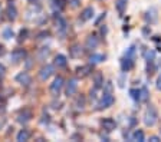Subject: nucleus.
Returning <instances> with one entry per match:
<instances>
[{"instance_id": "f257e3e1", "label": "nucleus", "mask_w": 161, "mask_h": 142, "mask_svg": "<svg viewBox=\"0 0 161 142\" xmlns=\"http://www.w3.org/2000/svg\"><path fill=\"white\" fill-rule=\"evenodd\" d=\"M157 121H158L157 109H155L153 105H150L147 108V111H145V113H144V124L147 126H154L155 124H157Z\"/></svg>"}, {"instance_id": "f03ea898", "label": "nucleus", "mask_w": 161, "mask_h": 142, "mask_svg": "<svg viewBox=\"0 0 161 142\" xmlns=\"http://www.w3.org/2000/svg\"><path fill=\"white\" fill-rule=\"evenodd\" d=\"M114 102H115V98H114V95H112V92H104V95H102L101 101L98 102L97 109H98V111L108 109V108H111V106L114 105Z\"/></svg>"}, {"instance_id": "7ed1b4c3", "label": "nucleus", "mask_w": 161, "mask_h": 142, "mask_svg": "<svg viewBox=\"0 0 161 142\" xmlns=\"http://www.w3.org/2000/svg\"><path fill=\"white\" fill-rule=\"evenodd\" d=\"M64 86H65V81H64V78H62V76H56V78L53 79V82L50 83V86H49V92H50V95H52L53 98L59 96V93H60V91L64 89Z\"/></svg>"}, {"instance_id": "20e7f679", "label": "nucleus", "mask_w": 161, "mask_h": 142, "mask_svg": "<svg viewBox=\"0 0 161 142\" xmlns=\"http://www.w3.org/2000/svg\"><path fill=\"white\" fill-rule=\"evenodd\" d=\"M92 72H94V65L88 63V65H84V66L76 68L75 75H76V78L84 79V78H86V76H89V75H92Z\"/></svg>"}, {"instance_id": "39448f33", "label": "nucleus", "mask_w": 161, "mask_h": 142, "mask_svg": "<svg viewBox=\"0 0 161 142\" xmlns=\"http://www.w3.org/2000/svg\"><path fill=\"white\" fill-rule=\"evenodd\" d=\"M78 91V81L75 78L69 79V81L65 83V95H66L68 98L69 96H74Z\"/></svg>"}, {"instance_id": "423d86ee", "label": "nucleus", "mask_w": 161, "mask_h": 142, "mask_svg": "<svg viewBox=\"0 0 161 142\" xmlns=\"http://www.w3.org/2000/svg\"><path fill=\"white\" fill-rule=\"evenodd\" d=\"M53 71H55V69H53V66H52V65H46V66H43V68L39 71V79L42 82H46L47 79L53 75Z\"/></svg>"}, {"instance_id": "0eeeda50", "label": "nucleus", "mask_w": 161, "mask_h": 142, "mask_svg": "<svg viewBox=\"0 0 161 142\" xmlns=\"http://www.w3.org/2000/svg\"><path fill=\"white\" fill-rule=\"evenodd\" d=\"M25 58H26V52H25L23 49H14V50L12 52V55H10V60L13 62L14 65L23 62Z\"/></svg>"}, {"instance_id": "6e6552de", "label": "nucleus", "mask_w": 161, "mask_h": 142, "mask_svg": "<svg viewBox=\"0 0 161 142\" xmlns=\"http://www.w3.org/2000/svg\"><path fill=\"white\" fill-rule=\"evenodd\" d=\"M101 126H102L107 132H112L115 128H117V122H115L112 118H104L101 121Z\"/></svg>"}, {"instance_id": "1a4fd4ad", "label": "nucleus", "mask_w": 161, "mask_h": 142, "mask_svg": "<svg viewBox=\"0 0 161 142\" xmlns=\"http://www.w3.org/2000/svg\"><path fill=\"white\" fill-rule=\"evenodd\" d=\"M98 45H99V39H98L97 34H89V36L86 37V43H85L86 49L94 50V49H97L98 47Z\"/></svg>"}, {"instance_id": "9d476101", "label": "nucleus", "mask_w": 161, "mask_h": 142, "mask_svg": "<svg viewBox=\"0 0 161 142\" xmlns=\"http://www.w3.org/2000/svg\"><path fill=\"white\" fill-rule=\"evenodd\" d=\"M16 82L20 85L27 86V85H30V82H32V78H30V75L27 73V72H20L19 75H16Z\"/></svg>"}, {"instance_id": "9b49d317", "label": "nucleus", "mask_w": 161, "mask_h": 142, "mask_svg": "<svg viewBox=\"0 0 161 142\" xmlns=\"http://www.w3.org/2000/svg\"><path fill=\"white\" fill-rule=\"evenodd\" d=\"M134 66V58H128V56H124V58L121 59V69L122 72H128L132 69Z\"/></svg>"}, {"instance_id": "f8f14e48", "label": "nucleus", "mask_w": 161, "mask_h": 142, "mask_svg": "<svg viewBox=\"0 0 161 142\" xmlns=\"http://www.w3.org/2000/svg\"><path fill=\"white\" fill-rule=\"evenodd\" d=\"M32 119V111L30 109H23V111L19 112V115H17V122L20 124H26Z\"/></svg>"}, {"instance_id": "ddd939ff", "label": "nucleus", "mask_w": 161, "mask_h": 142, "mask_svg": "<svg viewBox=\"0 0 161 142\" xmlns=\"http://www.w3.org/2000/svg\"><path fill=\"white\" fill-rule=\"evenodd\" d=\"M56 27H58V33L60 36L64 37L68 32V24H66V20L62 19V17H58V22H56Z\"/></svg>"}, {"instance_id": "4468645a", "label": "nucleus", "mask_w": 161, "mask_h": 142, "mask_svg": "<svg viewBox=\"0 0 161 142\" xmlns=\"http://www.w3.org/2000/svg\"><path fill=\"white\" fill-rule=\"evenodd\" d=\"M69 53L72 58H80L82 53H84V49H82V46L79 43H74L69 47Z\"/></svg>"}, {"instance_id": "2eb2a0df", "label": "nucleus", "mask_w": 161, "mask_h": 142, "mask_svg": "<svg viewBox=\"0 0 161 142\" xmlns=\"http://www.w3.org/2000/svg\"><path fill=\"white\" fill-rule=\"evenodd\" d=\"M92 17H94V7H91V6L85 7L84 10H82V13H80V20L88 22V20H91Z\"/></svg>"}, {"instance_id": "dca6fc26", "label": "nucleus", "mask_w": 161, "mask_h": 142, "mask_svg": "<svg viewBox=\"0 0 161 142\" xmlns=\"http://www.w3.org/2000/svg\"><path fill=\"white\" fill-rule=\"evenodd\" d=\"M127 4H128V0H117L115 2V9H117L119 16H124L125 10H127Z\"/></svg>"}, {"instance_id": "f3484780", "label": "nucleus", "mask_w": 161, "mask_h": 142, "mask_svg": "<svg viewBox=\"0 0 161 142\" xmlns=\"http://www.w3.org/2000/svg\"><path fill=\"white\" fill-rule=\"evenodd\" d=\"M94 88L97 89L104 88V75L101 72H95L94 73Z\"/></svg>"}, {"instance_id": "a211bd4d", "label": "nucleus", "mask_w": 161, "mask_h": 142, "mask_svg": "<svg viewBox=\"0 0 161 142\" xmlns=\"http://www.w3.org/2000/svg\"><path fill=\"white\" fill-rule=\"evenodd\" d=\"M30 131L29 129H20L19 131V134L16 135V141H19V142H25V141H29L30 139Z\"/></svg>"}, {"instance_id": "6ab92c4d", "label": "nucleus", "mask_w": 161, "mask_h": 142, "mask_svg": "<svg viewBox=\"0 0 161 142\" xmlns=\"http://www.w3.org/2000/svg\"><path fill=\"white\" fill-rule=\"evenodd\" d=\"M6 13H7V19H9V20H12V22L16 20V17H17V9H16V6H14V4L9 3Z\"/></svg>"}, {"instance_id": "aec40b11", "label": "nucleus", "mask_w": 161, "mask_h": 142, "mask_svg": "<svg viewBox=\"0 0 161 142\" xmlns=\"http://www.w3.org/2000/svg\"><path fill=\"white\" fill-rule=\"evenodd\" d=\"M53 63H55V66H58V68H65L68 65V59L65 55H56Z\"/></svg>"}, {"instance_id": "412c9836", "label": "nucleus", "mask_w": 161, "mask_h": 142, "mask_svg": "<svg viewBox=\"0 0 161 142\" xmlns=\"http://www.w3.org/2000/svg\"><path fill=\"white\" fill-rule=\"evenodd\" d=\"M105 60V55H101V53H94L89 56V63L92 65H97V63H101V62Z\"/></svg>"}, {"instance_id": "4be33fe9", "label": "nucleus", "mask_w": 161, "mask_h": 142, "mask_svg": "<svg viewBox=\"0 0 161 142\" xmlns=\"http://www.w3.org/2000/svg\"><path fill=\"white\" fill-rule=\"evenodd\" d=\"M132 141H137V142H144L145 141V136H144V132L141 131V129H135L132 136H131Z\"/></svg>"}, {"instance_id": "5701e85b", "label": "nucleus", "mask_w": 161, "mask_h": 142, "mask_svg": "<svg viewBox=\"0 0 161 142\" xmlns=\"http://www.w3.org/2000/svg\"><path fill=\"white\" fill-rule=\"evenodd\" d=\"M148 98H150V93H148L147 86H142L140 89V102H147Z\"/></svg>"}, {"instance_id": "b1692460", "label": "nucleus", "mask_w": 161, "mask_h": 142, "mask_svg": "<svg viewBox=\"0 0 161 142\" xmlns=\"http://www.w3.org/2000/svg\"><path fill=\"white\" fill-rule=\"evenodd\" d=\"M49 47H42L39 52H37V58L40 59V60H45V59L47 58V55H49Z\"/></svg>"}, {"instance_id": "393cba45", "label": "nucleus", "mask_w": 161, "mask_h": 142, "mask_svg": "<svg viewBox=\"0 0 161 142\" xmlns=\"http://www.w3.org/2000/svg\"><path fill=\"white\" fill-rule=\"evenodd\" d=\"M75 106H76L78 109H80V111L85 108V98H84V96H79V98L76 99V102H75Z\"/></svg>"}, {"instance_id": "a878e982", "label": "nucleus", "mask_w": 161, "mask_h": 142, "mask_svg": "<svg viewBox=\"0 0 161 142\" xmlns=\"http://www.w3.org/2000/svg\"><path fill=\"white\" fill-rule=\"evenodd\" d=\"M130 95H131V98L134 99V101H140V91L138 89H131L130 91Z\"/></svg>"}, {"instance_id": "bb28decb", "label": "nucleus", "mask_w": 161, "mask_h": 142, "mask_svg": "<svg viewBox=\"0 0 161 142\" xmlns=\"http://www.w3.org/2000/svg\"><path fill=\"white\" fill-rule=\"evenodd\" d=\"M3 37H4V39H7V40H9V39H12V37H13V30H12L10 27L4 29V32H3Z\"/></svg>"}, {"instance_id": "cd10ccee", "label": "nucleus", "mask_w": 161, "mask_h": 142, "mask_svg": "<svg viewBox=\"0 0 161 142\" xmlns=\"http://www.w3.org/2000/svg\"><path fill=\"white\" fill-rule=\"evenodd\" d=\"M144 56H145V60L147 62H153V59H154V52L148 50V52H145L144 53Z\"/></svg>"}, {"instance_id": "c85d7f7f", "label": "nucleus", "mask_w": 161, "mask_h": 142, "mask_svg": "<svg viewBox=\"0 0 161 142\" xmlns=\"http://www.w3.org/2000/svg\"><path fill=\"white\" fill-rule=\"evenodd\" d=\"M4 75H6V68H4V65L0 63V78L3 79V78H4Z\"/></svg>"}, {"instance_id": "c756f323", "label": "nucleus", "mask_w": 161, "mask_h": 142, "mask_svg": "<svg viewBox=\"0 0 161 142\" xmlns=\"http://www.w3.org/2000/svg\"><path fill=\"white\" fill-rule=\"evenodd\" d=\"M155 86H157L158 91H161V73H160V76H158V79H157V83H155Z\"/></svg>"}, {"instance_id": "7c9ffc66", "label": "nucleus", "mask_w": 161, "mask_h": 142, "mask_svg": "<svg viewBox=\"0 0 161 142\" xmlns=\"http://www.w3.org/2000/svg\"><path fill=\"white\" fill-rule=\"evenodd\" d=\"M70 4H72V7H78V4H79V0H70Z\"/></svg>"}, {"instance_id": "2f4dec72", "label": "nucleus", "mask_w": 161, "mask_h": 142, "mask_svg": "<svg viewBox=\"0 0 161 142\" xmlns=\"http://www.w3.org/2000/svg\"><path fill=\"white\" fill-rule=\"evenodd\" d=\"M150 141L151 142H158L160 141V138H158V136H150Z\"/></svg>"}, {"instance_id": "473e14b6", "label": "nucleus", "mask_w": 161, "mask_h": 142, "mask_svg": "<svg viewBox=\"0 0 161 142\" xmlns=\"http://www.w3.org/2000/svg\"><path fill=\"white\" fill-rule=\"evenodd\" d=\"M4 52H6V50H4V46H3V45H0V56H3Z\"/></svg>"}, {"instance_id": "72a5a7b5", "label": "nucleus", "mask_w": 161, "mask_h": 142, "mask_svg": "<svg viewBox=\"0 0 161 142\" xmlns=\"http://www.w3.org/2000/svg\"><path fill=\"white\" fill-rule=\"evenodd\" d=\"M0 17H2V7H0Z\"/></svg>"}, {"instance_id": "f704fd0d", "label": "nucleus", "mask_w": 161, "mask_h": 142, "mask_svg": "<svg viewBox=\"0 0 161 142\" xmlns=\"http://www.w3.org/2000/svg\"><path fill=\"white\" fill-rule=\"evenodd\" d=\"M160 134H161V122H160Z\"/></svg>"}]
</instances>
